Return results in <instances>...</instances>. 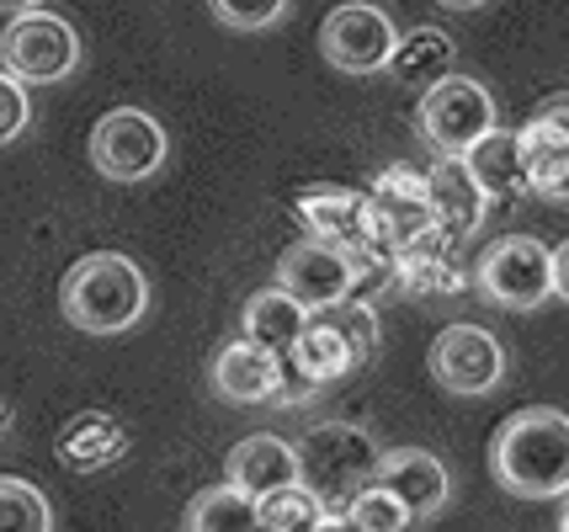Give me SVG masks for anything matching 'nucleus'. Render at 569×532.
<instances>
[{
  "mask_svg": "<svg viewBox=\"0 0 569 532\" xmlns=\"http://www.w3.org/2000/svg\"><path fill=\"white\" fill-rule=\"evenodd\" d=\"M315 532H351V522H347V516H341V511H330V516H325V522H320V528H315Z\"/></svg>",
  "mask_w": 569,
  "mask_h": 532,
  "instance_id": "32",
  "label": "nucleus"
},
{
  "mask_svg": "<svg viewBox=\"0 0 569 532\" xmlns=\"http://www.w3.org/2000/svg\"><path fill=\"white\" fill-rule=\"evenodd\" d=\"M341 516L351 522V532H410V528H416V516L399 506V501L389 495V490H383V484H368V490H357Z\"/></svg>",
  "mask_w": 569,
  "mask_h": 532,
  "instance_id": "25",
  "label": "nucleus"
},
{
  "mask_svg": "<svg viewBox=\"0 0 569 532\" xmlns=\"http://www.w3.org/2000/svg\"><path fill=\"white\" fill-rule=\"evenodd\" d=\"M490 474L500 490L521 501H559L569 495V415L565 410H517L490 436Z\"/></svg>",
  "mask_w": 569,
  "mask_h": 532,
  "instance_id": "1",
  "label": "nucleus"
},
{
  "mask_svg": "<svg viewBox=\"0 0 569 532\" xmlns=\"http://www.w3.org/2000/svg\"><path fill=\"white\" fill-rule=\"evenodd\" d=\"M458 64V43L447 38L442 27H416V32H399L395 53H389V76L410 91H431L437 80L452 76Z\"/></svg>",
  "mask_w": 569,
  "mask_h": 532,
  "instance_id": "18",
  "label": "nucleus"
},
{
  "mask_svg": "<svg viewBox=\"0 0 569 532\" xmlns=\"http://www.w3.org/2000/svg\"><path fill=\"white\" fill-rule=\"evenodd\" d=\"M559 532H569V501H565V516H559Z\"/></svg>",
  "mask_w": 569,
  "mask_h": 532,
  "instance_id": "35",
  "label": "nucleus"
},
{
  "mask_svg": "<svg viewBox=\"0 0 569 532\" xmlns=\"http://www.w3.org/2000/svg\"><path fill=\"white\" fill-rule=\"evenodd\" d=\"M532 118H538V123H548L553 133H559V139H569V91H553V97H543Z\"/></svg>",
  "mask_w": 569,
  "mask_h": 532,
  "instance_id": "29",
  "label": "nucleus"
},
{
  "mask_svg": "<svg viewBox=\"0 0 569 532\" xmlns=\"http://www.w3.org/2000/svg\"><path fill=\"white\" fill-rule=\"evenodd\" d=\"M351 282H357L351 255L336 251V245H325V240H293L288 251L277 255V288H282L293 304L309 309V314L351 299Z\"/></svg>",
  "mask_w": 569,
  "mask_h": 532,
  "instance_id": "10",
  "label": "nucleus"
},
{
  "mask_svg": "<svg viewBox=\"0 0 569 532\" xmlns=\"http://www.w3.org/2000/svg\"><path fill=\"white\" fill-rule=\"evenodd\" d=\"M325 516H330V511L320 506V495L303 490V484H282V490H272V495L256 501L261 532H315Z\"/></svg>",
  "mask_w": 569,
  "mask_h": 532,
  "instance_id": "22",
  "label": "nucleus"
},
{
  "mask_svg": "<svg viewBox=\"0 0 569 532\" xmlns=\"http://www.w3.org/2000/svg\"><path fill=\"white\" fill-rule=\"evenodd\" d=\"M213 6V17L223 27H234V32H267L288 17V6L293 0H208Z\"/></svg>",
  "mask_w": 569,
  "mask_h": 532,
  "instance_id": "27",
  "label": "nucleus"
},
{
  "mask_svg": "<svg viewBox=\"0 0 569 532\" xmlns=\"http://www.w3.org/2000/svg\"><path fill=\"white\" fill-rule=\"evenodd\" d=\"M309 325V309L293 304L282 288H261V293H250L246 309H240V335L256 341V347H267V352H288L298 335Z\"/></svg>",
  "mask_w": 569,
  "mask_h": 532,
  "instance_id": "19",
  "label": "nucleus"
},
{
  "mask_svg": "<svg viewBox=\"0 0 569 532\" xmlns=\"http://www.w3.org/2000/svg\"><path fill=\"white\" fill-rule=\"evenodd\" d=\"M517 150H521V171H527V192H538L543 181H553L569 165V139H559L548 123L517 128Z\"/></svg>",
  "mask_w": 569,
  "mask_h": 532,
  "instance_id": "24",
  "label": "nucleus"
},
{
  "mask_svg": "<svg viewBox=\"0 0 569 532\" xmlns=\"http://www.w3.org/2000/svg\"><path fill=\"white\" fill-rule=\"evenodd\" d=\"M27 123H32V107H27V86H17V80L0 70V144H17L27 133Z\"/></svg>",
  "mask_w": 569,
  "mask_h": 532,
  "instance_id": "28",
  "label": "nucleus"
},
{
  "mask_svg": "<svg viewBox=\"0 0 569 532\" xmlns=\"http://www.w3.org/2000/svg\"><path fill=\"white\" fill-rule=\"evenodd\" d=\"M315 320H325L330 330H341L347 347L362 357V362L378 352V314H372V304H362V299H341V304H330V309H315Z\"/></svg>",
  "mask_w": 569,
  "mask_h": 532,
  "instance_id": "26",
  "label": "nucleus"
},
{
  "mask_svg": "<svg viewBox=\"0 0 569 532\" xmlns=\"http://www.w3.org/2000/svg\"><path fill=\"white\" fill-rule=\"evenodd\" d=\"M208 379H213V394L229 400V405H277V394H282V357L246 341V335H234L229 347H219Z\"/></svg>",
  "mask_w": 569,
  "mask_h": 532,
  "instance_id": "12",
  "label": "nucleus"
},
{
  "mask_svg": "<svg viewBox=\"0 0 569 532\" xmlns=\"http://www.w3.org/2000/svg\"><path fill=\"white\" fill-rule=\"evenodd\" d=\"M187 532H261L256 501L240 495L234 484H213V490L192 495V506H187Z\"/></svg>",
  "mask_w": 569,
  "mask_h": 532,
  "instance_id": "21",
  "label": "nucleus"
},
{
  "mask_svg": "<svg viewBox=\"0 0 569 532\" xmlns=\"http://www.w3.org/2000/svg\"><path fill=\"white\" fill-rule=\"evenodd\" d=\"M223 484H234L250 501L272 495L282 484H298L293 442H282L272 431H256L246 442H234V448H229V463H223Z\"/></svg>",
  "mask_w": 569,
  "mask_h": 532,
  "instance_id": "14",
  "label": "nucleus"
},
{
  "mask_svg": "<svg viewBox=\"0 0 569 532\" xmlns=\"http://www.w3.org/2000/svg\"><path fill=\"white\" fill-rule=\"evenodd\" d=\"M0 532H53L49 495L22 474H0Z\"/></svg>",
  "mask_w": 569,
  "mask_h": 532,
  "instance_id": "23",
  "label": "nucleus"
},
{
  "mask_svg": "<svg viewBox=\"0 0 569 532\" xmlns=\"http://www.w3.org/2000/svg\"><path fill=\"white\" fill-rule=\"evenodd\" d=\"M293 213L298 224L309 229V240H325V245H336L347 255L372 251V208L368 192H357V187L315 181V187H303L293 198Z\"/></svg>",
  "mask_w": 569,
  "mask_h": 532,
  "instance_id": "11",
  "label": "nucleus"
},
{
  "mask_svg": "<svg viewBox=\"0 0 569 532\" xmlns=\"http://www.w3.org/2000/svg\"><path fill=\"white\" fill-rule=\"evenodd\" d=\"M118 458H123V426L107 421V415H74L70 426L59 431V463L64 469L91 474V469H107Z\"/></svg>",
  "mask_w": 569,
  "mask_h": 532,
  "instance_id": "20",
  "label": "nucleus"
},
{
  "mask_svg": "<svg viewBox=\"0 0 569 532\" xmlns=\"http://www.w3.org/2000/svg\"><path fill=\"white\" fill-rule=\"evenodd\" d=\"M538 198H543V203H553V208H569V165L553 181H543V187H538Z\"/></svg>",
  "mask_w": 569,
  "mask_h": 532,
  "instance_id": "31",
  "label": "nucleus"
},
{
  "mask_svg": "<svg viewBox=\"0 0 569 532\" xmlns=\"http://www.w3.org/2000/svg\"><path fill=\"white\" fill-rule=\"evenodd\" d=\"M282 362H288V373H293V379H303L309 389L341 383L347 373H357V368H362V357L347 347V335H341V330H330L325 320H315V314H309L303 335H298L293 347L282 352Z\"/></svg>",
  "mask_w": 569,
  "mask_h": 532,
  "instance_id": "17",
  "label": "nucleus"
},
{
  "mask_svg": "<svg viewBox=\"0 0 569 532\" xmlns=\"http://www.w3.org/2000/svg\"><path fill=\"white\" fill-rule=\"evenodd\" d=\"M395 43H399L395 17H389L383 6H372V0H347V6H336L320 27L325 64L341 70V76H378V70H389Z\"/></svg>",
  "mask_w": 569,
  "mask_h": 532,
  "instance_id": "8",
  "label": "nucleus"
},
{
  "mask_svg": "<svg viewBox=\"0 0 569 532\" xmlns=\"http://www.w3.org/2000/svg\"><path fill=\"white\" fill-rule=\"evenodd\" d=\"M0 70L17 86H59L80 70V38L49 6L22 11L0 32Z\"/></svg>",
  "mask_w": 569,
  "mask_h": 532,
  "instance_id": "5",
  "label": "nucleus"
},
{
  "mask_svg": "<svg viewBox=\"0 0 569 532\" xmlns=\"http://www.w3.org/2000/svg\"><path fill=\"white\" fill-rule=\"evenodd\" d=\"M426 192H431V219H437V229H442L452 245H463L469 234L485 229L490 203H485V192L473 187L469 171H463L458 160H437V165L426 171Z\"/></svg>",
  "mask_w": 569,
  "mask_h": 532,
  "instance_id": "15",
  "label": "nucleus"
},
{
  "mask_svg": "<svg viewBox=\"0 0 569 532\" xmlns=\"http://www.w3.org/2000/svg\"><path fill=\"white\" fill-rule=\"evenodd\" d=\"M171 154V139L166 128L154 123L139 107H112L97 128H91V165H97L107 181H149Z\"/></svg>",
  "mask_w": 569,
  "mask_h": 532,
  "instance_id": "7",
  "label": "nucleus"
},
{
  "mask_svg": "<svg viewBox=\"0 0 569 532\" xmlns=\"http://www.w3.org/2000/svg\"><path fill=\"white\" fill-rule=\"evenodd\" d=\"M490 128H500L496 97L458 70L437 80L431 91H421V102H416V133L426 150H437V160H463V150H473Z\"/></svg>",
  "mask_w": 569,
  "mask_h": 532,
  "instance_id": "4",
  "label": "nucleus"
},
{
  "mask_svg": "<svg viewBox=\"0 0 569 532\" xmlns=\"http://www.w3.org/2000/svg\"><path fill=\"white\" fill-rule=\"evenodd\" d=\"M548 255H553V299H565L569 304V234Z\"/></svg>",
  "mask_w": 569,
  "mask_h": 532,
  "instance_id": "30",
  "label": "nucleus"
},
{
  "mask_svg": "<svg viewBox=\"0 0 569 532\" xmlns=\"http://www.w3.org/2000/svg\"><path fill=\"white\" fill-rule=\"evenodd\" d=\"M372 484H383V490H389V495H395L416 522L437 516V511L447 506V495H452L447 463L437 453H426V448H395V453H383L378 458Z\"/></svg>",
  "mask_w": 569,
  "mask_h": 532,
  "instance_id": "13",
  "label": "nucleus"
},
{
  "mask_svg": "<svg viewBox=\"0 0 569 532\" xmlns=\"http://www.w3.org/2000/svg\"><path fill=\"white\" fill-rule=\"evenodd\" d=\"M437 6H447V11H479L485 0H437Z\"/></svg>",
  "mask_w": 569,
  "mask_h": 532,
  "instance_id": "34",
  "label": "nucleus"
},
{
  "mask_svg": "<svg viewBox=\"0 0 569 532\" xmlns=\"http://www.w3.org/2000/svg\"><path fill=\"white\" fill-rule=\"evenodd\" d=\"M293 458H298V484L315 490L325 511H347L351 495L372 484L383 448L372 442V431L351 426V421H325V426H309L298 436Z\"/></svg>",
  "mask_w": 569,
  "mask_h": 532,
  "instance_id": "3",
  "label": "nucleus"
},
{
  "mask_svg": "<svg viewBox=\"0 0 569 532\" xmlns=\"http://www.w3.org/2000/svg\"><path fill=\"white\" fill-rule=\"evenodd\" d=\"M473 288L500 309H538L543 299H553V255L532 234H506L485 245L473 267Z\"/></svg>",
  "mask_w": 569,
  "mask_h": 532,
  "instance_id": "6",
  "label": "nucleus"
},
{
  "mask_svg": "<svg viewBox=\"0 0 569 532\" xmlns=\"http://www.w3.org/2000/svg\"><path fill=\"white\" fill-rule=\"evenodd\" d=\"M431 379L442 383L447 394L458 400H479L500 389L506 379V347L485 325H447L437 341H431Z\"/></svg>",
  "mask_w": 569,
  "mask_h": 532,
  "instance_id": "9",
  "label": "nucleus"
},
{
  "mask_svg": "<svg viewBox=\"0 0 569 532\" xmlns=\"http://www.w3.org/2000/svg\"><path fill=\"white\" fill-rule=\"evenodd\" d=\"M43 0H0V11H11V17H22V11H38Z\"/></svg>",
  "mask_w": 569,
  "mask_h": 532,
  "instance_id": "33",
  "label": "nucleus"
},
{
  "mask_svg": "<svg viewBox=\"0 0 569 532\" xmlns=\"http://www.w3.org/2000/svg\"><path fill=\"white\" fill-rule=\"evenodd\" d=\"M59 309L86 335H123V330L144 320L149 278L139 272V261H128L123 251H91L64 272Z\"/></svg>",
  "mask_w": 569,
  "mask_h": 532,
  "instance_id": "2",
  "label": "nucleus"
},
{
  "mask_svg": "<svg viewBox=\"0 0 569 532\" xmlns=\"http://www.w3.org/2000/svg\"><path fill=\"white\" fill-rule=\"evenodd\" d=\"M458 165L485 192V203H517L521 192H527V171H521V150H517V133L511 128H490L473 150H463Z\"/></svg>",
  "mask_w": 569,
  "mask_h": 532,
  "instance_id": "16",
  "label": "nucleus"
}]
</instances>
